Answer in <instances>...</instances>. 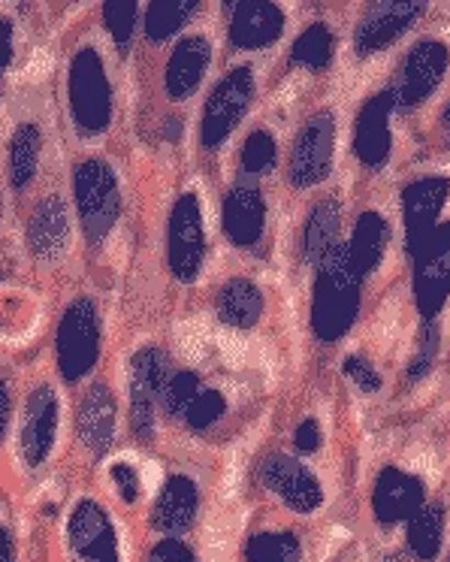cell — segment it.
I'll use <instances>...</instances> for the list:
<instances>
[{"instance_id": "obj_1", "label": "cell", "mask_w": 450, "mask_h": 562, "mask_svg": "<svg viewBox=\"0 0 450 562\" xmlns=\"http://www.w3.org/2000/svg\"><path fill=\"white\" fill-rule=\"evenodd\" d=\"M360 306V276L353 272L348 245H336L317 267L312 330L320 342H336L351 330Z\"/></svg>"}, {"instance_id": "obj_2", "label": "cell", "mask_w": 450, "mask_h": 562, "mask_svg": "<svg viewBox=\"0 0 450 562\" xmlns=\"http://www.w3.org/2000/svg\"><path fill=\"white\" fill-rule=\"evenodd\" d=\"M74 194L79 224L91 245H100L122 215V191L119 176L106 160L88 158L74 172Z\"/></svg>"}, {"instance_id": "obj_3", "label": "cell", "mask_w": 450, "mask_h": 562, "mask_svg": "<svg viewBox=\"0 0 450 562\" xmlns=\"http://www.w3.org/2000/svg\"><path fill=\"white\" fill-rule=\"evenodd\" d=\"M67 98L76 131L82 136L103 134L112 122V88L98 49H79L70 61Z\"/></svg>"}, {"instance_id": "obj_4", "label": "cell", "mask_w": 450, "mask_h": 562, "mask_svg": "<svg viewBox=\"0 0 450 562\" xmlns=\"http://www.w3.org/2000/svg\"><path fill=\"white\" fill-rule=\"evenodd\" d=\"M100 357V315L98 306L79 296L74 300L67 312L58 321L55 330V360H58V372L67 384L82 381L94 369Z\"/></svg>"}, {"instance_id": "obj_5", "label": "cell", "mask_w": 450, "mask_h": 562, "mask_svg": "<svg viewBox=\"0 0 450 562\" xmlns=\"http://www.w3.org/2000/svg\"><path fill=\"white\" fill-rule=\"evenodd\" d=\"M64 544L70 562H122V541L98 499H79L67 514Z\"/></svg>"}, {"instance_id": "obj_6", "label": "cell", "mask_w": 450, "mask_h": 562, "mask_svg": "<svg viewBox=\"0 0 450 562\" xmlns=\"http://www.w3.org/2000/svg\"><path fill=\"white\" fill-rule=\"evenodd\" d=\"M251 98H255V76L248 67H236L224 76L203 106V124H200L203 146L218 148L239 127L243 115L251 106Z\"/></svg>"}, {"instance_id": "obj_7", "label": "cell", "mask_w": 450, "mask_h": 562, "mask_svg": "<svg viewBox=\"0 0 450 562\" xmlns=\"http://www.w3.org/2000/svg\"><path fill=\"white\" fill-rule=\"evenodd\" d=\"M170 369L158 348H143L131 360V427L136 439L148 441L155 436L160 393L167 387Z\"/></svg>"}, {"instance_id": "obj_8", "label": "cell", "mask_w": 450, "mask_h": 562, "mask_svg": "<svg viewBox=\"0 0 450 562\" xmlns=\"http://www.w3.org/2000/svg\"><path fill=\"white\" fill-rule=\"evenodd\" d=\"M414 257H417V269H414L417 308L426 321H432L450 296V224H438Z\"/></svg>"}, {"instance_id": "obj_9", "label": "cell", "mask_w": 450, "mask_h": 562, "mask_svg": "<svg viewBox=\"0 0 450 562\" xmlns=\"http://www.w3.org/2000/svg\"><path fill=\"white\" fill-rule=\"evenodd\" d=\"M206 239H203V212L194 194H182L176 200L167 231V260L172 276L179 281H194L203 267Z\"/></svg>"}, {"instance_id": "obj_10", "label": "cell", "mask_w": 450, "mask_h": 562, "mask_svg": "<svg viewBox=\"0 0 450 562\" xmlns=\"http://www.w3.org/2000/svg\"><path fill=\"white\" fill-rule=\"evenodd\" d=\"M448 46L445 43H438V40H426L420 46H414L408 52V58L402 64L400 79H396V86H393V106H400V110H414V106H420L438 86H441V79L448 74Z\"/></svg>"}, {"instance_id": "obj_11", "label": "cell", "mask_w": 450, "mask_h": 562, "mask_svg": "<svg viewBox=\"0 0 450 562\" xmlns=\"http://www.w3.org/2000/svg\"><path fill=\"white\" fill-rule=\"evenodd\" d=\"M333 143H336V122L333 112H317L296 136L291 151V184L312 188L329 176L333 167Z\"/></svg>"}, {"instance_id": "obj_12", "label": "cell", "mask_w": 450, "mask_h": 562, "mask_svg": "<svg viewBox=\"0 0 450 562\" xmlns=\"http://www.w3.org/2000/svg\"><path fill=\"white\" fill-rule=\"evenodd\" d=\"M450 182L445 176H426L405 188L402 194V218H405V243L408 251L417 255L420 245L432 236L438 227V215L448 203Z\"/></svg>"}, {"instance_id": "obj_13", "label": "cell", "mask_w": 450, "mask_h": 562, "mask_svg": "<svg viewBox=\"0 0 450 562\" xmlns=\"http://www.w3.org/2000/svg\"><path fill=\"white\" fill-rule=\"evenodd\" d=\"M420 13H424V3H412V0L372 3L357 25L353 49H357V55H375V52L387 49L393 40L402 37L414 25V19Z\"/></svg>"}, {"instance_id": "obj_14", "label": "cell", "mask_w": 450, "mask_h": 562, "mask_svg": "<svg viewBox=\"0 0 450 562\" xmlns=\"http://www.w3.org/2000/svg\"><path fill=\"white\" fill-rule=\"evenodd\" d=\"M263 484L296 514H312L324 505V490L317 477L288 453H275L263 463Z\"/></svg>"}, {"instance_id": "obj_15", "label": "cell", "mask_w": 450, "mask_h": 562, "mask_svg": "<svg viewBox=\"0 0 450 562\" xmlns=\"http://www.w3.org/2000/svg\"><path fill=\"white\" fill-rule=\"evenodd\" d=\"M58 432V396L49 384H40L31 391L22 415V457L31 469L49 460Z\"/></svg>"}, {"instance_id": "obj_16", "label": "cell", "mask_w": 450, "mask_h": 562, "mask_svg": "<svg viewBox=\"0 0 450 562\" xmlns=\"http://www.w3.org/2000/svg\"><path fill=\"white\" fill-rule=\"evenodd\" d=\"M70 245V212L61 196H43L27 218V248L40 263H55Z\"/></svg>"}, {"instance_id": "obj_17", "label": "cell", "mask_w": 450, "mask_h": 562, "mask_svg": "<svg viewBox=\"0 0 450 562\" xmlns=\"http://www.w3.org/2000/svg\"><path fill=\"white\" fill-rule=\"evenodd\" d=\"M200 512V490L188 475H172L164 481L158 499L151 505V526L164 538L184 536Z\"/></svg>"}, {"instance_id": "obj_18", "label": "cell", "mask_w": 450, "mask_h": 562, "mask_svg": "<svg viewBox=\"0 0 450 562\" xmlns=\"http://www.w3.org/2000/svg\"><path fill=\"white\" fill-rule=\"evenodd\" d=\"M284 31V13L269 0H243L233 3L230 43L236 49H267Z\"/></svg>"}, {"instance_id": "obj_19", "label": "cell", "mask_w": 450, "mask_h": 562, "mask_svg": "<svg viewBox=\"0 0 450 562\" xmlns=\"http://www.w3.org/2000/svg\"><path fill=\"white\" fill-rule=\"evenodd\" d=\"M115 417H119V408H115V396L110 393V387L103 384H91L86 391V396L79 400V412H76V429H79V439L86 445L88 451L94 457H106V451L115 441Z\"/></svg>"}, {"instance_id": "obj_20", "label": "cell", "mask_w": 450, "mask_h": 562, "mask_svg": "<svg viewBox=\"0 0 450 562\" xmlns=\"http://www.w3.org/2000/svg\"><path fill=\"white\" fill-rule=\"evenodd\" d=\"M424 505V484L414 475H405L400 469H384L378 475L372 508L381 524H408Z\"/></svg>"}, {"instance_id": "obj_21", "label": "cell", "mask_w": 450, "mask_h": 562, "mask_svg": "<svg viewBox=\"0 0 450 562\" xmlns=\"http://www.w3.org/2000/svg\"><path fill=\"white\" fill-rule=\"evenodd\" d=\"M221 221L233 245L251 248L263 236V224H267V206H263L260 191L251 184H236L230 194L224 196Z\"/></svg>"}, {"instance_id": "obj_22", "label": "cell", "mask_w": 450, "mask_h": 562, "mask_svg": "<svg viewBox=\"0 0 450 562\" xmlns=\"http://www.w3.org/2000/svg\"><path fill=\"white\" fill-rule=\"evenodd\" d=\"M390 112H393V94L381 91L369 100L357 119L353 131V151L365 167H381L390 155Z\"/></svg>"}, {"instance_id": "obj_23", "label": "cell", "mask_w": 450, "mask_h": 562, "mask_svg": "<svg viewBox=\"0 0 450 562\" xmlns=\"http://www.w3.org/2000/svg\"><path fill=\"white\" fill-rule=\"evenodd\" d=\"M212 61V46L206 37H184L176 49H172L170 61H167V74H164V86L172 100H188L194 94L206 67Z\"/></svg>"}, {"instance_id": "obj_24", "label": "cell", "mask_w": 450, "mask_h": 562, "mask_svg": "<svg viewBox=\"0 0 450 562\" xmlns=\"http://www.w3.org/2000/svg\"><path fill=\"white\" fill-rule=\"evenodd\" d=\"M339 227H341V206L339 200H320L312 215L305 221L303 233V255L312 267H320L324 257L339 245Z\"/></svg>"}, {"instance_id": "obj_25", "label": "cell", "mask_w": 450, "mask_h": 562, "mask_svg": "<svg viewBox=\"0 0 450 562\" xmlns=\"http://www.w3.org/2000/svg\"><path fill=\"white\" fill-rule=\"evenodd\" d=\"M218 318L236 330H251L263 315V294L255 281L233 279L221 288L218 294Z\"/></svg>"}, {"instance_id": "obj_26", "label": "cell", "mask_w": 450, "mask_h": 562, "mask_svg": "<svg viewBox=\"0 0 450 562\" xmlns=\"http://www.w3.org/2000/svg\"><path fill=\"white\" fill-rule=\"evenodd\" d=\"M387 239H390L387 224H384V218H381L378 212H365V215H360V221L353 224L348 257H351V267L360 279L369 276V272L381 263L384 248H387Z\"/></svg>"}, {"instance_id": "obj_27", "label": "cell", "mask_w": 450, "mask_h": 562, "mask_svg": "<svg viewBox=\"0 0 450 562\" xmlns=\"http://www.w3.org/2000/svg\"><path fill=\"white\" fill-rule=\"evenodd\" d=\"M40 151H43V134L37 124H19L10 136V182L15 191H25L34 182Z\"/></svg>"}, {"instance_id": "obj_28", "label": "cell", "mask_w": 450, "mask_h": 562, "mask_svg": "<svg viewBox=\"0 0 450 562\" xmlns=\"http://www.w3.org/2000/svg\"><path fill=\"white\" fill-rule=\"evenodd\" d=\"M445 538V508L432 502L408 520V548L420 562L436 560Z\"/></svg>"}, {"instance_id": "obj_29", "label": "cell", "mask_w": 450, "mask_h": 562, "mask_svg": "<svg viewBox=\"0 0 450 562\" xmlns=\"http://www.w3.org/2000/svg\"><path fill=\"white\" fill-rule=\"evenodd\" d=\"M196 13V0H155L146 7V37L151 43L170 40Z\"/></svg>"}, {"instance_id": "obj_30", "label": "cell", "mask_w": 450, "mask_h": 562, "mask_svg": "<svg viewBox=\"0 0 450 562\" xmlns=\"http://www.w3.org/2000/svg\"><path fill=\"white\" fill-rule=\"evenodd\" d=\"M303 548L293 532H257L245 544V562H300Z\"/></svg>"}, {"instance_id": "obj_31", "label": "cell", "mask_w": 450, "mask_h": 562, "mask_svg": "<svg viewBox=\"0 0 450 562\" xmlns=\"http://www.w3.org/2000/svg\"><path fill=\"white\" fill-rule=\"evenodd\" d=\"M293 64H303L308 70H327L333 61V34L327 25L305 27L303 34L296 37L291 52Z\"/></svg>"}, {"instance_id": "obj_32", "label": "cell", "mask_w": 450, "mask_h": 562, "mask_svg": "<svg viewBox=\"0 0 450 562\" xmlns=\"http://www.w3.org/2000/svg\"><path fill=\"white\" fill-rule=\"evenodd\" d=\"M136 19H139V3H134V0H110V3H103V27L115 40L119 49L131 46Z\"/></svg>"}, {"instance_id": "obj_33", "label": "cell", "mask_w": 450, "mask_h": 562, "mask_svg": "<svg viewBox=\"0 0 450 562\" xmlns=\"http://www.w3.org/2000/svg\"><path fill=\"white\" fill-rule=\"evenodd\" d=\"M196 396H200V379L194 372H176L167 379V387L160 393V405L170 417H184Z\"/></svg>"}, {"instance_id": "obj_34", "label": "cell", "mask_w": 450, "mask_h": 562, "mask_svg": "<svg viewBox=\"0 0 450 562\" xmlns=\"http://www.w3.org/2000/svg\"><path fill=\"white\" fill-rule=\"evenodd\" d=\"M275 158H279V148H275V139L267 131H255V134L245 139L243 146V170L251 172V176H263L275 167Z\"/></svg>"}, {"instance_id": "obj_35", "label": "cell", "mask_w": 450, "mask_h": 562, "mask_svg": "<svg viewBox=\"0 0 450 562\" xmlns=\"http://www.w3.org/2000/svg\"><path fill=\"white\" fill-rule=\"evenodd\" d=\"M227 412V403H224V396L218 391H200L191 408H188V427L191 429H209L212 424H218L221 417Z\"/></svg>"}, {"instance_id": "obj_36", "label": "cell", "mask_w": 450, "mask_h": 562, "mask_svg": "<svg viewBox=\"0 0 450 562\" xmlns=\"http://www.w3.org/2000/svg\"><path fill=\"white\" fill-rule=\"evenodd\" d=\"M438 357V330L432 324H426L424 336H420V348H417V355H414L412 367H408V381L424 379L426 372L432 369Z\"/></svg>"}, {"instance_id": "obj_37", "label": "cell", "mask_w": 450, "mask_h": 562, "mask_svg": "<svg viewBox=\"0 0 450 562\" xmlns=\"http://www.w3.org/2000/svg\"><path fill=\"white\" fill-rule=\"evenodd\" d=\"M112 481H115V490H119V496L127 505H134L139 502V493H143V484H139V472H136L131 463H112L110 469Z\"/></svg>"}, {"instance_id": "obj_38", "label": "cell", "mask_w": 450, "mask_h": 562, "mask_svg": "<svg viewBox=\"0 0 450 562\" xmlns=\"http://www.w3.org/2000/svg\"><path fill=\"white\" fill-rule=\"evenodd\" d=\"M146 562H196V553L182 538H160L158 544L148 550Z\"/></svg>"}, {"instance_id": "obj_39", "label": "cell", "mask_w": 450, "mask_h": 562, "mask_svg": "<svg viewBox=\"0 0 450 562\" xmlns=\"http://www.w3.org/2000/svg\"><path fill=\"white\" fill-rule=\"evenodd\" d=\"M345 375L353 379V384L365 393H375L378 387H381V375L365 363L363 357H348V360H345Z\"/></svg>"}, {"instance_id": "obj_40", "label": "cell", "mask_w": 450, "mask_h": 562, "mask_svg": "<svg viewBox=\"0 0 450 562\" xmlns=\"http://www.w3.org/2000/svg\"><path fill=\"white\" fill-rule=\"evenodd\" d=\"M296 451L303 453H315L320 448V427H317V420H303L300 427H296Z\"/></svg>"}, {"instance_id": "obj_41", "label": "cell", "mask_w": 450, "mask_h": 562, "mask_svg": "<svg viewBox=\"0 0 450 562\" xmlns=\"http://www.w3.org/2000/svg\"><path fill=\"white\" fill-rule=\"evenodd\" d=\"M13 40H15L13 22L0 15V76H3V70H7L10 61H13V49H15Z\"/></svg>"}, {"instance_id": "obj_42", "label": "cell", "mask_w": 450, "mask_h": 562, "mask_svg": "<svg viewBox=\"0 0 450 562\" xmlns=\"http://www.w3.org/2000/svg\"><path fill=\"white\" fill-rule=\"evenodd\" d=\"M0 562H15V541L13 532L0 524Z\"/></svg>"}, {"instance_id": "obj_43", "label": "cell", "mask_w": 450, "mask_h": 562, "mask_svg": "<svg viewBox=\"0 0 450 562\" xmlns=\"http://www.w3.org/2000/svg\"><path fill=\"white\" fill-rule=\"evenodd\" d=\"M7 427H10V391H7V384L0 381V441L7 436Z\"/></svg>"}, {"instance_id": "obj_44", "label": "cell", "mask_w": 450, "mask_h": 562, "mask_svg": "<svg viewBox=\"0 0 450 562\" xmlns=\"http://www.w3.org/2000/svg\"><path fill=\"white\" fill-rule=\"evenodd\" d=\"M445 131H448V139H450V106L445 110Z\"/></svg>"}, {"instance_id": "obj_45", "label": "cell", "mask_w": 450, "mask_h": 562, "mask_svg": "<svg viewBox=\"0 0 450 562\" xmlns=\"http://www.w3.org/2000/svg\"><path fill=\"white\" fill-rule=\"evenodd\" d=\"M0 212H3V200H0Z\"/></svg>"}]
</instances>
